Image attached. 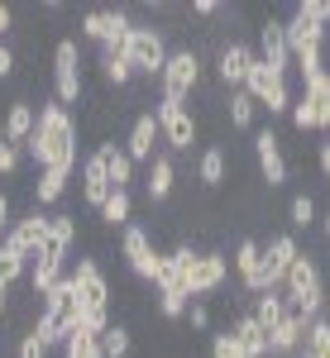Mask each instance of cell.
Returning <instances> with one entry per match:
<instances>
[{
    "instance_id": "obj_1",
    "label": "cell",
    "mask_w": 330,
    "mask_h": 358,
    "mask_svg": "<svg viewBox=\"0 0 330 358\" xmlns=\"http://www.w3.org/2000/svg\"><path fill=\"white\" fill-rule=\"evenodd\" d=\"M25 153L43 167H62V172H72L77 167V120L62 110L57 101L48 106H39V120H34V134H29Z\"/></svg>"
},
{
    "instance_id": "obj_2",
    "label": "cell",
    "mask_w": 330,
    "mask_h": 358,
    "mask_svg": "<svg viewBox=\"0 0 330 358\" xmlns=\"http://www.w3.org/2000/svg\"><path fill=\"white\" fill-rule=\"evenodd\" d=\"M67 282H72V296H77V325L91 334H106L110 330V282L101 273V263L96 258H77Z\"/></svg>"
},
{
    "instance_id": "obj_3",
    "label": "cell",
    "mask_w": 330,
    "mask_h": 358,
    "mask_svg": "<svg viewBox=\"0 0 330 358\" xmlns=\"http://www.w3.org/2000/svg\"><path fill=\"white\" fill-rule=\"evenodd\" d=\"M167 268L177 277V287L187 292V296H211L220 292L225 282H230V263H225V253H196L192 244H177L167 253Z\"/></svg>"
},
{
    "instance_id": "obj_4",
    "label": "cell",
    "mask_w": 330,
    "mask_h": 358,
    "mask_svg": "<svg viewBox=\"0 0 330 358\" xmlns=\"http://www.w3.org/2000/svg\"><path fill=\"white\" fill-rule=\"evenodd\" d=\"M282 301H287L292 315H302L306 325L321 320V310H326V287H321V263H316L311 253H302V258L287 268V277H282Z\"/></svg>"
},
{
    "instance_id": "obj_5",
    "label": "cell",
    "mask_w": 330,
    "mask_h": 358,
    "mask_svg": "<svg viewBox=\"0 0 330 358\" xmlns=\"http://www.w3.org/2000/svg\"><path fill=\"white\" fill-rule=\"evenodd\" d=\"M125 62H130L135 77H163V67H167L163 29H153V24H135L130 29V38H125Z\"/></svg>"
},
{
    "instance_id": "obj_6",
    "label": "cell",
    "mask_w": 330,
    "mask_h": 358,
    "mask_svg": "<svg viewBox=\"0 0 330 358\" xmlns=\"http://www.w3.org/2000/svg\"><path fill=\"white\" fill-rule=\"evenodd\" d=\"M86 91V77H82V48H77V38H57L53 48V101L67 110V106H77Z\"/></svg>"
},
{
    "instance_id": "obj_7",
    "label": "cell",
    "mask_w": 330,
    "mask_h": 358,
    "mask_svg": "<svg viewBox=\"0 0 330 358\" xmlns=\"http://www.w3.org/2000/svg\"><path fill=\"white\" fill-rule=\"evenodd\" d=\"M245 91L254 96V106H263L268 115H287L292 110V86H287V77L273 72L263 57H254V67H249V77H245Z\"/></svg>"
},
{
    "instance_id": "obj_8",
    "label": "cell",
    "mask_w": 330,
    "mask_h": 358,
    "mask_svg": "<svg viewBox=\"0 0 330 358\" xmlns=\"http://www.w3.org/2000/svg\"><path fill=\"white\" fill-rule=\"evenodd\" d=\"M130 10H86L82 15V38H91L101 53H125V38H130Z\"/></svg>"
},
{
    "instance_id": "obj_9",
    "label": "cell",
    "mask_w": 330,
    "mask_h": 358,
    "mask_svg": "<svg viewBox=\"0 0 330 358\" xmlns=\"http://www.w3.org/2000/svg\"><path fill=\"white\" fill-rule=\"evenodd\" d=\"M158 86H163L158 101H182V106H187V96L201 86V53H196V48L167 53V67H163V77H158Z\"/></svg>"
},
{
    "instance_id": "obj_10",
    "label": "cell",
    "mask_w": 330,
    "mask_h": 358,
    "mask_svg": "<svg viewBox=\"0 0 330 358\" xmlns=\"http://www.w3.org/2000/svg\"><path fill=\"white\" fill-rule=\"evenodd\" d=\"M120 253H125V263H130V273L144 277V282H158V273H163V253L153 248V239H149V229L144 224H125L120 229Z\"/></svg>"
},
{
    "instance_id": "obj_11",
    "label": "cell",
    "mask_w": 330,
    "mask_h": 358,
    "mask_svg": "<svg viewBox=\"0 0 330 358\" xmlns=\"http://www.w3.org/2000/svg\"><path fill=\"white\" fill-rule=\"evenodd\" d=\"M153 120H158V134L167 138V148H172V153H192V143H196V115L187 110L182 101H158Z\"/></svg>"
},
{
    "instance_id": "obj_12",
    "label": "cell",
    "mask_w": 330,
    "mask_h": 358,
    "mask_svg": "<svg viewBox=\"0 0 330 358\" xmlns=\"http://www.w3.org/2000/svg\"><path fill=\"white\" fill-rule=\"evenodd\" d=\"M5 244L15 248V253H25L29 263H34V258H39V248L48 244V215H43V210L34 206L29 215H20V220L5 229Z\"/></svg>"
},
{
    "instance_id": "obj_13",
    "label": "cell",
    "mask_w": 330,
    "mask_h": 358,
    "mask_svg": "<svg viewBox=\"0 0 330 358\" xmlns=\"http://www.w3.org/2000/svg\"><path fill=\"white\" fill-rule=\"evenodd\" d=\"M297 258H302V248H297L292 234H273L263 244V282H268V292H282V277H287V268Z\"/></svg>"
},
{
    "instance_id": "obj_14",
    "label": "cell",
    "mask_w": 330,
    "mask_h": 358,
    "mask_svg": "<svg viewBox=\"0 0 330 358\" xmlns=\"http://www.w3.org/2000/svg\"><path fill=\"white\" fill-rule=\"evenodd\" d=\"M67 277V253L53 244L39 248V258H34V268H29V287H34V296H48L57 282Z\"/></svg>"
},
{
    "instance_id": "obj_15",
    "label": "cell",
    "mask_w": 330,
    "mask_h": 358,
    "mask_svg": "<svg viewBox=\"0 0 330 358\" xmlns=\"http://www.w3.org/2000/svg\"><path fill=\"white\" fill-rule=\"evenodd\" d=\"M254 158H259V172H263L268 192L287 182V158H282V143H277L273 129H259V134H254Z\"/></svg>"
},
{
    "instance_id": "obj_16",
    "label": "cell",
    "mask_w": 330,
    "mask_h": 358,
    "mask_svg": "<svg viewBox=\"0 0 330 358\" xmlns=\"http://www.w3.org/2000/svg\"><path fill=\"white\" fill-rule=\"evenodd\" d=\"M235 273H240L245 292H254V296L268 292V282H263V244L259 239H240L235 244Z\"/></svg>"
},
{
    "instance_id": "obj_17",
    "label": "cell",
    "mask_w": 330,
    "mask_h": 358,
    "mask_svg": "<svg viewBox=\"0 0 330 358\" xmlns=\"http://www.w3.org/2000/svg\"><path fill=\"white\" fill-rule=\"evenodd\" d=\"M254 48L249 43H240V38H230L225 48H220L216 57V72H220V82L230 86V91H245V77H249V67H254Z\"/></svg>"
},
{
    "instance_id": "obj_18",
    "label": "cell",
    "mask_w": 330,
    "mask_h": 358,
    "mask_svg": "<svg viewBox=\"0 0 330 358\" xmlns=\"http://www.w3.org/2000/svg\"><path fill=\"white\" fill-rule=\"evenodd\" d=\"M259 57L273 67V72H292V53H287V29H282V20H263L259 24Z\"/></svg>"
},
{
    "instance_id": "obj_19",
    "label": "cell",
    "mask_w": 330,
    "mask_h": 358,
    "mask_svg": "<svg viewBox=\"0 0 330 358\" xmlns=\"http://www.w3.org/2000/svg\"><path fill=\"white\" fill-rule=\"evenodd\" d=\"M302 339H306V320L287 310L273 330H268V358H292V354H302Z\"/></svg>"
},
{
    "instance_id": "obj_20",
    "label": "cell",
    "mask_w": 330,
    "mask_h": 358,
    "mask_svg": "<svg viewBox=\"0 0 330 358\" xmlns=\"http://www.w3.org/2000/svg\"><path fill=\"white\" fill-rule=\"evenodd\" d=\"M106 196H110V172H106V153L96 148V153L82 163V201L91 206V210H101Z\"/></svg>"
},
{
    "instance_id": "obj_21",
    "label": "cell",
    "mask_w": 330,
    "mask_h": 358,
    "mask_svg": "<svg viewBox=\"0 0 330 358\" xmlns=\"http://www.w3.org/2000/svg\"><path fill=\"white\" fill-rule=\"evenodd\" d=\"M153 143H158V120L153 115H139L135 124H130V138H125V153H130V163H153Z\"/></svg>"
},
{
    "instance_id": "obj_22",
    "label": "cell",
    "mask_w": 330,
    "mask_h": 358,
    "mask_svg": "<svg viewBox=\"0 0 330 358\" xmlns=\"http://www.w3.org/2000/svg\"><path fill=\"white\" fill-rule=\"evenodd\" d=\"M282 29H287V53H311V48H326V24H311V20H302L297 10H292V20H282Z\"/></svg>"
},
{
    "instance_id": "obj_23",
    "label": "cell",
    "mask_w": 330,
    "mask_h": 358,
    "mask_svg": "<svg viewBox=\"0 0 330 358\" xmlns=\"http://www.w3.org/2000/svg\"><path fill=\"white\" fill-rule=\"evenodd\" d=\"M34 106L29 101H10V110H5V124H0V138L5 143H15V148H25L29 134H34Z\"/></svg>"
},
{
    "instance_id": "obj_24",
    "label": "cell",
    "mask_w": 330,
    "mask_h": 358,
    "mask_svg": "<svg viewBox=\"0 0 330 358\" xmlns=\"http://www.w3.org/2000/svg\"><path fill=\"white\" fill-rule=\"evenodd\" d=\"M230 334H235V344L245 349V358H268V330H263L249 310H245V315H235Z\"/></svg>"
},
{
    "instance_id": "obj_25",
    "label": "cell",
    "mask_w": 330,
    "mask_h": 358,
    "mask_svg": "<svg viewBox=\"0 0 330 358\" xmlns=\"http://www.w3.org/2000/svg\"><path fill=\"white\" fill-rule=\"evenodd\" d=\"M101 153H106L110 192H130V182H135V163H130V153H125V143H115V138H106V143H101Z\"/></svg>"
},
{
    "instance_id": "obj_26",
    "label": "cell",
    "mask_w": 330,
    "mask_h": 358,
    "mask_svg": "<svg viewBox=\"0 0 330 358\" xmlns=\"http://www.w3.org/2000/svg\"><path fill=\"white\" fill-rule=\"evenodd\" d=\"M172 182H177V167L167 153H153V163H149V177H144V192L149 201H167L172 196Z\"/></svg>"
},
{
    "instance_id": "obj_27",
    "label": "cell",
    "mask_w": 330,
    "mask_h": 358,
    "mask_svg": "<svg viewBox=\"0 0 330 358\" xmlns=\"http://www.w3.org/2000/svg\"><path fill=\"white\" fill-rule=\"evenodd\" d=\"M67 177H72V172H62V167H43L39 182H34V206H53V201H62Z\"/></svg>"
},
{
    "instance_id": "obj_28",
    "label": "cell",
    "mask_w": 330,
    "mask_h": 358,
    "mask_svg": "<svg viewBox=\"0 0 330 358\" xmlns=\"http://www.w3.org/2000/svg\"><path fill=\"white\" fill-rule=\"evenodd\" d=\"M130 215H135V196H130V192H110L106 206H101V224L125 229V224H130Z\"/></svg>"
},
{
    "instance_id": "obj_29",
    "label": "cell",
    "mask_w": 330,
    "mask_h": 358,
    "mask_svg": "<svg viewBox=\"0 0 330 358\" xmlns=\"http://www.w3.org/2000/svg\"><path fill=\"white\" fill-rule=\"evenodd\" d=\"M62 358H101V334L91 330H67V339H62Z\"/></svg>"
},
{
    "instance_id": "obj_30",
    "label": "cell",
    "mask_w": 330,
    "mask_h": 358,
    "mask_svg": "<svg viewBox=\"0 0 330 358\" xmlns=\"http://www.w3.org/2000/svg\"><path fill=\"white\" fill-rule=\"evenodd\" d=\"M263 330H273L277 320L287 315V301H282V292H263V296H254V310H249Z\"/></svg>"
},
{
    "instance_id": "obj_31",
    "label": "cell",
    "mask_w": 330,
    "mask_h": 358,
    "mask_svg": "<svg viewBox=\"0 0 330 358\" xmlns=\"http://www.w3.org/2000/svg\"><path fill=\"white\" fill-rule=\"evenodd\" d=\"M302 96L316 106V115H321V129H330V67L321 72V77H311V82H306Z\"/></svg>"
},
{
    "instance_id": "obj_32",
    "label": "cell",
    "mask_w": 330,
    "mask_h": 358,
    "mask_svg": "<svg viewBox=\"0 0 330 358\" xmlns=\"http://www.w3.org/2000/svg\"><path fill=\"white\" fill-rule=\"evenodd\" d=\"M196 177H201L206 187H220V182H225V148H220V143H211V148L196 158Z\"/></svg>"
},
{
    "instance_id": "obj_33",
    "label": "cell",
    "mask_w": 330,
    "mask_h": 358,
    "mask_svg": "<svg viewBox=\"0 0 330 358\" xmlns=\"http://www.w3.org/2000/svg\"><path fill=\"white\" fill-rule=\"evenodd\" d=\"M302 358H330V320H311L306 325V339H302Z\"/></svg>"
},
{
    "instance_id": "obj_34",
    "label": "cell",
    "mask_w": 330,
    "mask_h": 358,
    "mask_svg": "<svg viewBox=\"0 0 330 358\" xmlns=\"http://www.w3.org/2000/svg\"><path fill=\"white\" fill-rule=\"evenodd\" d=\"M48 244L62 248V253L77 244V215H62V210H57V215H48Z\"/></svg>"
},
{
    "instance_id": "obj_35",
    "label": "cell",
    "mask_w": 330,
    "mask_h": 358,
    "mask_svg": "<svg viewBox=\"0 0 330 358\" xmlns=\"http://www.w3.org/2000/svg\"><path fill=\"white\" fill-rule=\"evenodd\" d=\"M20 277H29V258H25V253H15V248L0 239V282H5V287H15Z\"/></svg>"
},
{
    "instance_id": "obj_36",
    "label": "cell",
    "mask_w": 330,
    "mask_h": 358,
    "mask_svg": "<svg viewBox=\"0 0 330 358\" xmlns=\"http://www.w3.org/2000/svg\"><path fill=\"white\" fill-rule=\"evenodd\" d=\"M101 77H106V86H130V62H125V53H101Z\"/></svg>"
},
{
    "instance_id": "obj_37",
    "label": "cell",
    "mask_w": 330,
    "mask_h": 358,
    "mask_svg": "<svg viewBox=\"0 0 330 358\" xmlns=\"http://www.w3.org/2000/svg\"><path fill=\"white\" fill-rule=\"evenodd\" d=\"M130 330L125 325H110L106 334H101V358H130Z\"/></svg>"
},
{
    "instance_id": "obj_38",
    "label": "cell",
    "mask_w": 330,
    "mask_h": 358,
    "mask_svg": "<svg viewBox=\"0 0 330 358\" xmlns=\"http://www.w3.org/2000/svg\"><path fill=\"white\" fill-rule=\"evenodd\" d=\"M254 110H259V106H254L249 91H230V124H235V129H249V124H254Z\"/></svg>"
},
{
    "instance_id": "obj_39",
    "label": "cell",
    "mask_w": 330,
    "mask_h": 358,
    "mask_svg": "<svg viewBox=\"0 0 330 358\" xmlns=\"http://www.w3.org/2000/svg\"><path fill=\"white\" fill-rule=\"evenodd\" d=\"M292 124H297V129H302V134H311V129H321V115H316V106H311V101H306V96H297V101H292Z\"/></svg>"
},
{
    "instance_id": "obj_40",
    "label": "cell",
    "mask_w": 330,
    "mask_h": 358,
    "mask_svg": "<svg viewBox=\"0 0 330 358\" xmlns=\"http://www.w3.org/2000/svg\"><path fill=\"white\" fill-rule=\"evenodd\" d=\"M287 215H292V229H311V224H316V201H311V196H292Z\"/></svg>"
},
{
    "instance_id": "obj_41",
    "label": "cell",
    "mask_w": 330,
    "mask_h": 358,
    "mask_svg": "<svg viewBox=\"0 0 330 358\" xmlns=\"http://www.w3.org/2000/svg\"><path fill=\"white\" fill-rule=\"evenodd\" d=\"M211 358H245V349L235 344V334H230V325L220 334H211Z\"/></svg>"
},
{
    "instance_id": "obj_42",
    "label": "cell",
    "mask_w": 330,
    "mask_h": 358,
    "mask_svg": "<svg viewBox=\"0 0 330 358\" xmlns=\"http://www.w3.org/2000/svg\"><path fill=\"white\" fill-rule=\"evenodd\" d=\"M302 20H311V24H326L330 29V0H302V5H292Z\"/></svg>"
},
{
    "instance_id": "obj_43",
    "label": "cell",
    "mask_w": 330,
    "mask_h": 358,
    "mask_svg": "<svg viewBox=\"0 0 330 358\" xmlns=\"http://www.w3.org/2000/svg\"><path fill=\"white\" fill-rule=\"evenodd\" d=\"M187 296H177V292H158V310H163L167 320H182V315H187Z\"/></svg>"
},
{
    "instance_id": "obj_44",
    "label": "cell",
    "mask_w": 330,
    "mask_h": 358,
    "mask_svg": "<svg viewBox=\"0 0 330 358\" xmlns=\"http://www.w3.org/2000/svg\"><path fill=\"white\" fill-rule=\"evenodd\" d=\"M15 172H20V148L0 138V177H15Z\"/></svg>"
},
{
    "instance_id": "obj_45",
    "label": "cell",
    "mask_w": 330,
    "mask_h": 358,
    "mask_svg": "<svg viewBox=\"0 0 330 358\" xmlns=\"http://www.w3.org/2000/svg\"><path fill=\"white\" fill-rule=\"evenodd\" d=\"M15 358H48V349H43L34 334H20V344H15Z\"/></svg>"
},
{
    "instance_id": "obj_46",
    "label": "cell",
    "mask_w": 330,
    "mask_h": 358,
    "mask_svg": "<svg viewBox=\"0 0 330 358\" xmlns=\"http://www.w3.org/2000/svg\"><path fill=\"white\" fill-rule=\"evenodd\" d=\"M182 320H187L192 330H211V310H206L201 301H192V306H187V315H182Z\"/></svg>"
},
{
    "instance_id": "obj_47",
    "label": "cell",
    "mask_w": 330,
    "mask_h": 358,
    "mask_svg": "<svg viewBox=\"0 0 330 358\" xmlns=\"http://www.w3.org/2000/svg\"><path fill=\"white\" fill-rule=\"evenodd\" d=\"M5 77H15V48L10 43H0V82Z\"/></svg>"
},
{
    "instance_id": "obj_48",
    "label": "cell",
    "mask_w": 330,
    "mask_h": 358,
    "mask_svg": "<svg viewBox=\"0 0 330 358\" xmlns=\"http://www.w3.org/2000/svg\"><path fill=\"white\" fill-rule=\"evenodd\" d=\"M15 224V210H10V196L0 192V229H10Z\"/></svg>"
},
{
    "instance_id": "obj_49",
    "label": "cell",
    "mask_w": 330,
    "mask_h": 358,
    "mask_svg": "<svg viewBox=\"0 0 330 358\" xmlns=\"http://www.w3.org/2000/svg\"><path fill=\"white\" fill-rule=\"evenodd\" d=\"M192 10H196V15H220L216 0H192Z\"/></svg>"
},
{
    "instance_id": "obj_50",
    "label": "cell",
    "mask_w": 330,
    "mask_h": 358,
    "mask_svg": "<svg viewBox=\"0 0 330 358\" xmlns=\"http://www.w3.org/2000/svg\"><path fill=\"white\" fill-rule=\"evenodd\" d=\"M10 24H15V10H10V5H0V34H10Z\"/></svg>"
},
{
    "instance_id": "obj_51",
    "label": "cell",
    "mask_w": 330,
    "mask_h": 358,
    "mask_svg": "<svg viewBox=\"0 0 330 358\" xmlns=\"http://www.w3.org/2000/svg\"><path fill=\"white\" fill-rule=\"evenodd\" d=\"M5 310H10V287L0 282V320H5Z\"/></svg>"
},
{
    "instance_id": "obj_52",
    "label": "cell",
    "mask_w": 330,
    "mask_h": 358,
    "mask_svg": "<svg viewBox=\"0 0 330 358\" xmlns=\"http://www.w3.org/2000/svg\"><path fill=\"white\" fill-rule=\"evenodd\" d=\"M321 172H326V177H330V138H326V143H321Z\"/></svg>"
},
{
    "instance_id": "obj_53",
    "label": "cell",
    "mask_w": 330,
    "mask_h": 358,
    "mask_svg": "<svg viewBox=\"0 0 330 358\" xmlns=\"http://www.w3.org/2000/svg\"><path fill=\"white\" fill-rule=\"evenodd\" d=\"M321 234H326V239H330V210H326V220H321Z\"/></svg>"
},
{
    "instance_id": "obj_54",
    "label": "cell",
    "mask_w": 330,
    "mask_h": 358,
    "mask_svg": "<svg viewBox=\"0 0 330 358\" xmlns=\"http://www.w3.org/2000/svg\"><path fill=\"white\" fill-rule=\"evenodd\" d=\"M326 320H330V292H326Z\"/></svg>"
},
{
    "instance_id": "obj_55",
    "label": "cell",
    "mask_w": 330,
    "mask_h": 358,
    "mask_svg": "<svg viewBox=\"0 0 330 358\" xmlns=\"http://www.w3.org/2000/svg\"><path fill=\"white\" fill-rule=\"evenodd\" d=\"M326 34H330V29H326Z\"/></svg>"
}]
</instances>
